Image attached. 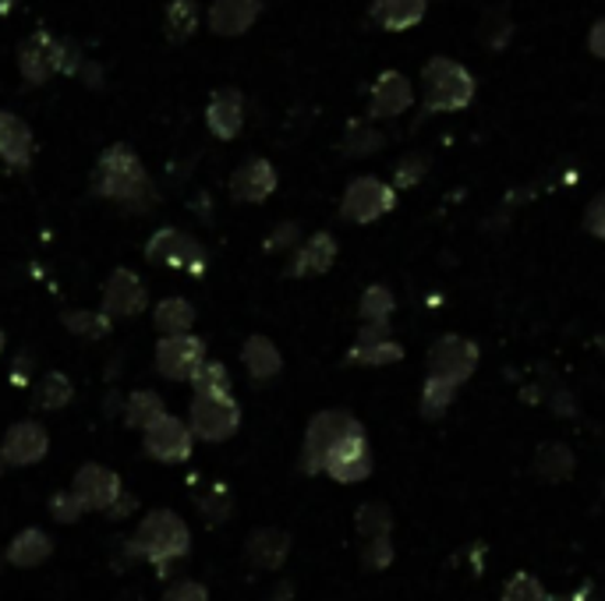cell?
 <instances>
[{
  "instance_id": "cell-1",
  "label": "cell",
  "mask_w": 605,
  "mask_h": 601,
  "mask_svg": "<svg viewBox=\"0 0 605 601\" xmlns=\"http://www.w3.org/2000/svg\"><path fill=\"white\" fill-rule=\"evenodd\" d=\"M92 192L121 203L128 209H152L157 206V188L146 174V163L138 160V152L132 146H111L100 152L96 174H92Z\"/></svg>"
},
{
  "instance_id": "cell-2",
  "label": "cell",
  "mask_w": 605,
  "mask_h": 601,
  "mask_svg": "<svg viewBox=\"0 0 605 601\" xmlns=\"http://www.w3.org/2000/svg\"><path fill=\"white\" fill-rule=\"evenodd\" d=\"M475 74L454 57H432L422 68V106L425 114H457L475 100Z\"/></svg>"
},
{
  "instance_id": "cell-3",
  "label": "cell",
  "mask_w": 605,
  "mask_h": 601,
  "mask_svg": "<svg viewBox=\"0 0 605 601\" xmlns=\"http://www.w3.org/2000/svg\"><path fill=\"white\" fill-rule=\"evenodd\" d=\"M192 548V534H189V523H184L178 513L170 510H152L135 531V556H142L149 563L160 566V574H170V563L189 556Z\"/></svg>"
},
{
  "instance_id": "cell-4",
  "label": "cell",
  "mask_w": 605,
  "mask_h": 601,
  "mask_svg": "<svg viewBox=\"0 0 605 601\" xmlns=\"http://www.w3.org/2000/svg\"><path fill=\"white\" fill-rule=\"evenodd\" d=\"M354 431H362V421L347 411H319L305 428V446H301V471L305 474H322L326 456Z\"/></svg>"
},
{
  "instance_id": "cell-5",
  "label": "cell",
  "mask_w": 605,
  "mask_h": 601,
  "mask_svg": "<svg viewBox=\"0 0 605 601\" xmlns=\"http://www.w3.org/2000/svg\"><path fill=\"white\" fill-rule=\"evenodd\" d=\"M65 68V39L54 36L50 28H33L19 43V71L25 85H46Z\"/></svg>"
},
{
  "instance_id": "cell-6",
  "label": "cell",
  "mask_w": 605,
  "mask_h": 601,
  "mask_svg": "<svg viewBox=\"0 0 605 601\" xmlns=\"http://www.w3.org/2000/svg\"><path fill=\"white\" fill-rule=\"evenodd\" d=\"M397 206V188L372 174H362L347 184L344 198H340V216L347 223H376Z\"/></svg>"
},
{
  "instance_id": "cell-7",
  "label": "cell",
  "mask_w": 605,
  "mask_h": 601,
  "mask_svg": "<svg viewBox=\"0 0 605 601\" xmlns=\"http://www.w3.org/2000/svg\"><path fill=\"white\" fill-rule=\"evenodd\" d=\"M478 358H482V350H478L475 340L457 336V333H443L440 340H432L429 347V375L464 386V382L475 375Z\"/></svg>"
},
{
  "instance_id": "cell-8",
  "label": "cell",
  "mask_w": 605,
  "mask_h": 601,
  "mask_svg": "<svg viewBox=\"0 0 605 601\" xmlns=\"http://www.w3.org/2000/svg\"><path fill=\"white\" fill-rule=\"evenodd\" d=\"M189 428L202 442H224L241 428V407L235 396H195L189 407Z\"/></svg>"
},
{
  "instance_id": "cell-9",
  "label": "cell",
  "mask_w": 605,
  "mask_h": 601,
  "mask_svg": "<svg viewBox=\"0 0 605 601\" xmlns=\"http://www.w3.org/2000/svg\"><path fill=\"white\" fill-rule=\"evenodd\" d=\"M146 258L152 262V266H170V269H192V273H198L202 266H206V249H202L195 238L184 234V230L163 227V230H157V234L149 238Z\"/></svg>"
},
{
  "instance_id": "cell-10",
  "label": "cell",
  "mask_w": 605,
  "mask_h": 601,
  "mask_svg": "<svg viewBox=\"0 0 605 601\" xmlns=\"http://www.w3.org/2000/svg\"><path fill=\"white\" fill-rule=\"evenodd\" d=\"M142 446L152 460H160V464H184V460L192 456V446H195V436L192 428L184 425L174 414H163L157 425H149L142 431Z\"/></svg>"
},
{
  "instance_id": "cell-11",
  "label": "cell",
  "mask_w": 605,
  "mask_h": 601,
  "mask_svg": "<svg viewBox=\"0 0 605 601\" xmlns=\"http://www.w3.org/2000/svg\"><path fill=\"white\" fill-rule=\"evenodd\" d=\"M206 365V344L198 336L184 333V336H163L157 344V372L170 382H181L198 372Z\"/></svg>"
},
{
  "instance_id": "cell-12",
  "label": "cell",
  "mask_w": 605,
  "mask_h": 601,
  "mask_svg": "<svg viewBox=\"0 0 605 601\" xmlns=\"http://www.w3.org/2000/svg\"><path fill=\"white\" fill-rule=\"evenodd\" d=\"M414 103V92L408 74L397 68H386L376 74V82L368 89V120H393Z\"/></svg>"
},
{
  "instance_id": "cell-13",
  "label": "cell",
  "mask_w": 605,
  "mask_h": 601,
  "mask_svg": "<svg viewBox=\"0 0 605 601\" xmlns=\"http://www.w3.org/2000/svg\"><path fill=\"white\" fill-rule=\"evenodd\" d=\"M322 474H330L333 482H340V485L365 482V477L372 474V446L365 439V428L354 431L351 439H344L330 456H326Z\"/></svg>"
},
{
  "instance_id": "cell-14",
  "label": "cell",
  "mask_w": 605,
  "mask_h": 601,
  "mask_svg": "<svg viewBox=\"0 0 605 601\" xmlns=\"http://www.w3.org/2000/svg\"><path fill=\"white\" fill-rule=\"evenodd\" d=\"M50 450V436L39 421H19L8 428L4 446H0V460L11 467H33Z\"/></svg>"
},
{
  "instance_id": "cell-15",
  "label": "cell",
  "mask_w": 605,
  "mask_h": 601,
  "mask_svg": "<svg viewBox=\"0 0 605 601\" xmlns=\"http://www.w3.org/2000/svg\"><path fill=\"white\" fill-rule=\"evenodd\" d=\"M149 290L132 269H117L103 287V315L106 319H135L146 308Z\"/></svg>"
},
{
  "instance_id": "cell-16",
  "label": "cell",
  "mask_w": 605,
  "mask_h": 601,
  "mask_svg": "<svg viewBox=\"0 0 605 601\" xmlns=\"http://www.w3.org/2000/svg\"><path fill=\"white\" fill-rule=\"evenodd\" d=\"M276 166L262 157H252L244 160L235 174H230V195H235V203H248V206H259L266 203V198L276 192Z\"/></svg>"
},
{
  "instance_id": "cell-17",
  "label": "cell",
  "mask_w": 605,
  "mask_h": 601,
  "mask_svg": "<svg viewBox=\"0 0 605 601\" xmlns=\"http://www.w3.org/2000/svg\"><path fill=\"white\" fill-rule=\"evenodd\" d=\"M206 128L220 138V142H230L238 138L244 128V92L235 85L216 89L209 103H206Z\"/></svg>"
},
{
  "instance_id": "cell-18",
  "label": "cell",
  "mask_w": 605,
  "mask_h": 601,
  "mask_svg": "<svg viewBox=\"0 0 605 601\" xmlns=\"http://www.w3.org/2000/svg\"><path fill=\"white\" fill-rule=\"evenodd\" d=\"M262 8H266L262 0H213L206 11V25L216 36L235 39V36H244L259 22Z\"/></svg>"
},
{
  "instance_id": "cell-19",
  "label": "cell",
  "mask_w": 605,
  "mask_h": 601,
  "mask_svg": "<svg viewBox=\"0 0 605 601\" xmlns=\"http://www.w3.org/2000/svg\"><path fill=\"white\" fill-rule=\"evenodd\" d=\"M71 492L82 499L85 510H111V506L121 499V477L100 464H85L79 474H75Z\"/></svg>"
},
{
  "instance_id": "cell-20",
  "label": "cell",
  "mask_w": 605,
  "mask_h": 601,
  "mask_svg": "<svg viewBox=\"0 0 605 601\" xmlns=\"http://www.w3.org/2000/svg\"><path fill=\"white\" fill-rule=\"evenodd\" d=\"M33 152H36L33 128H28L19 114L0 111V160L14 166V171H25V166L33 163Z\"/></svg>"
},
{
  "instance_id": "cell-21",
  "label": "cell",
  "mask_w": 605,
  "mask_h": 601,
  "mask_svg": "<svg viewBox=\"0 0 605 601\" xmlns=\"http://www.w3.org/2000/svg\"><path fill=\"white\" fill-rule=\"evenodd\" d=\"M429 0H372L368 19L386 33H408L425 19Z\"/></svg>"
},
{
  "instance_id": "cell-22",
  "label": "cell",
  "mask_w": 605,
  "mask_h": 601,
  "mask_svg": "<svg viewBox=\"0 0 605 601\" xmlns=\"http://www.w3.org/2000/svg\"><path fill=\"white\" fill-rule=\"evenodd\" d=\"M287 552H290V538L281 528H259L244 542V556L255 569H281L287 563Z\"/></svg>"
},
{
  "instance_id": "cell-23",
  "label": "cell",
  "mask_w": 605,
  "mask_h": 601,
  "mask_svg": "<svg viewBox=\"0 0 605 601\" xmlns=\"http://www.w3.org/2000/svg\"><path fill=\"white\" fill-rule=\"evenodd\" d=\"M336 262V241L333 234H326V230H319V234H312L298 252H294L287 273L290 276H319L326 273Z\"/></svg>"
},
{
  "instance_id": "cell-24",
  "label": "cell",
  "mask_w": 605,
  "mask_h": 601,
  "mask_svg": "<svg viewBox=\"0 0 605 601\" xmlns=\"http://www.w3.org/2000/svg\"><path fill=\"white\" fill-rule=\"evenodd\" d=\"M241 361L255 382H270V379L281 375V368H284L281 350H276L270 336H248L244 347H241Z\"/></svg>"
},
{
  "instance_id": "cell-25",
  "label": "cell",
  "mask_w": 605,
  "mask_h": 601,
  "mask_svg": "<svg viewBox=\"0 0 605 601\" xmlns=\"http://www.w3.org/2000/svg\"><path fill=\"white\" fill-rule=\"evenodd\" d=\"M50 552H54V542L46 538V531L28 528L22 534H14V542L8 545V563L28 569V566H39L50 559Z\"/></svg>"
},
{
  "instance_id": "cell-26",
  "label": "cell",
  "mask_w": 605,
  "mask_h": 601,
  "mask_svg": "<svg viewBox=\"0 0 605 601\" xmlns=\"http://www.w3.org/2000/svg\"><path fill=\"white\" fill-rule=\"evenodd\" d=\"M198 22H202L198 0H170L163 11V33L170 43H189L195 36Z\"/></svg>"
},
{
  "instance_id": "cell-27",
  "label": "cell",
  "mask_w": 605,
  "mask_h": 601,
  "mask_svg": "<svg viewBox=\"0 0 605 601\" xmlns=\"http://www.w3.org/2000/svg\"><path fill=\"white\" fill-rule=\"evenodd\" d=\"M535 471L546 482H567L573 474V453L567 442H541L535 453Z\"/></svg>"
},
{
  "instance_id": "cell-28",
  "label": "cell",
  "mask_w": 605,
  "mask_h": 601,
  "mask_svg": "<svg viewBox=\"0 0 605 601\" xmlns=\"http://www.w3.org/2000/svg\"><path fill=\"white\" fill-rule=\"evenodd\" d=\"M192 322H195V308L184 298H167L157 304V312H152V326L163 336H184L192 330Z\"/></svg>"
},
{
  "instance_id": "cell-29",
  "label": "cell",
  "mask_w": 605,
  "mask_h": 601,
  "mask_svg": "<svg viewBox=\"0 0 605 601\" xmlns=\"http://www.w3.org/2000/svg\"><path fill=\"white\" fill-rule=\"evenodd\" d=\"M383 146H386V135L372 125V120H351L340 149H344V157L362 160V157H372V152H379Z\"/></svg>"
},
{
  "instance_id": "cell-30",
  "label": "cell",
  "mask_w": 605,
  "mask_h": 601,
  "mask_svg": "<svg viewBox=\"0 0 605 601\" xmlns=\"http://www.w3.org/2000/svg\"><path fill=\"white\" fill-rule=\"evenodd\" d=\"M163 400L160 393H152V390H138L128 396V404H124V421H128V428H149V425H157L163 418Z\"/></svg>"
},
{
  "instance_id": "cell-31",
  "label": "cell",
  "mask_w": 605,
  "mask_h": 601,
  "mask_svg": "<svg viewBox=\"0 0 605 601\" xmlns=\"http://www.w3.org/2000/svg\"><path fill=\"white\" fill-rule=\"evenodd\" d=\"M510 36H514V19L506 14V8H489L478 22V39L486 50H506Z\"/></svg>"
},
{
  "instance_id": "cell-32",
  "label": "cell",
  "mask_w": 605,
  "mask_h": 601,
  "mask_svg": "<svg viewBox=\"0 0 605 601\" xmlns=\"http://www.w3.org/2000/svg\"><path fill=\"white\" fill-rule=\"evenodd\" d=\"M354 528L365 538V542H376V538H390L393 531V513L386 502H365L358 506V517H354Z\"/></svg>"
},
{
  "instance_id": "cell-33",
  "label": "cell",
  "mask_w": 605,
  "mask_h": 601,
  "mask_svg": "<svg viewBox=\"0 0 605 601\" xmlns=\"http://www.w3.org/2000/svg\"><path fill=\"white\" fill-rule=\"evenodd\" d=\"M403 358V347L393 340H379V344H354L347 350V365H368V368H383V365H397Z\"/></svg>"
},
{
  "instance_id": "cell-34",
  "label": "cell",
  "mask_w": 605,
  "mask_h": 601,
  "mask_svg": "<svg viewBox=\"0 0 605 601\" xmlns=\"http://www.w3.org/2000/svg\"><path fill=\"white\" fill-rule=\"evenodd\" d=\"M457 390H460V386H454V382L429 375L425 386H422V418H425V421L443 418V414L449 411V404H454Z\"/></svg>"
},
{
  "instance_id": "cell-35",
  "label": "cell",
  "mask_w": 605,
  "mask_h": 601,
  "mask_svg": "<svg viewBox=\"0 0 605 601\" xmlns=\"http://www.w3.org/2000/svg\"><path fill=\"white\" fill-rule=\"evenodd\" d=\"M71 396H75L71 379L60 375V372H50V375L39 379V386H36V393H33V404H36L39 411H60V407H68Z\"/></svg>"
},
{
  "instance_id": "cell-36",
  "label": "cell",
  "mask_w": 605,
  "mask_h": 601,
  "mask_svg": "<svg viewBox=\"0 0 605 601\" xmlns=\"http://www.w3.org/2000/svg\"><path fill=\"white\" fill-rule=\"evenodd\" d=\"M393 308H397L393 290L383 287V284H372V287H365V294L358 301V315H362V322H390Z\"/></svg>"
},
{
  "instance_id": "cell-37",
  "label": "cell",
  "mask_w": 605,
  "mask_h": 601,
  "mask_svg": "<svg viewBox=\"0 0 605 601\" xmlns=\"http://www.w3.org/2000/svg\"><path fill=\"white\" fill-rule=\"evenodd\" d=\"M195 396H230V372L220 361H206L192 375Z\"/></svg>"
},
{
  "instance_id": "cell-38",
  "label": "cell",
  "mask_w": 605,
  "mask_h": 601,
  "mask_svg": "<svg viewBox=\"0 0 605 601\" xmlns=\"http://www.w3.org/2000/svg\"><path fill=\"white\" fill-rule=\"evenodd\" d=\"M500 601H549V591L541 588L538 577H532V574H514V577L506 580Z\"/></svg>"
},
{
  "instance_id": "cell-39",
  "label": "cell",
  "mask_w": 605,
  "mask_h": 601,
  "mask_svg": "<svg viewBox=\"0 0 605 601\" xmlns=\"http://www.w3.org/2000/svg\"><path fill=\"white\" fill-rule=\"evenodd\" d=\"M425 174H429V160L422 157V152H411V157H403L393 166V188H414Z\"/></svg>"
},
{
  "instance_id": "cell-40",
  "label": "cell",
  "mask_w": 605,
  "mask_h": 601,
  "mask_svg": "<svg viewBox=\"0 0 605 601\" xmlns=\"http://www.w3.org/2000/svg\"><path fill=\"white\" fill-rule=\"evenodd\" d=\"M65 326L82 336H103L111 333V319L103 312H65Z\"/></svg>"
},
{
  "instance_id": "cell-41",
  "label": "cell",
  "mask_w": 605,
  "mask_h": 601,
  "mask_svg": "<svg viewBox=\"0 0 605 601\" xmlns=\"http://www.w3.org/2000/svg\"><path fill=\"white\" fill-rule=\"evenodd\" d=\"M362 566L379 574V569H390L393 566V542L390 538H376V542H365L362 548Z\"/></svg>"
},
{
  "instance_id": "cell-42",
  "label": "cell",
  "mask_w": 605,
  "mask_h": 601,
  "mask_svg": "<svg viewBox=\"0 0 605 601\" xmlns=\"http://www.w3.org/2000/svg\"><path fill=\"white\" fill-rule=\"evenodd\" d=\"M50 513L60 523H75L85 513V506H82L79 496H75V492H54V496H50Z\"/></svg>"
},
{
  "instance_id": "cell-43",
  "label": "cell",
  "mask_w": 605,
  "mask_h": 601,
  "mask_svg": "<svg viewBox=\"0 0 605 601\" xmlns=\"http://www.w3.org/2000/svg\"><path fill=\"white\" fill-rule=\"evenodd\" d=\"M198 510L206 513L209 523H220L230 517V496L216 485V488H209V496H198Z\"/></svg>"
},
{
  "instance_id": "cell-44",
  "label": "cell",
  "mask_w": 605,
  "mask_h": 601,
  "mask_svg": "<svg viewBox=\"0 0 605 601\" xmlns=\"http://www.w3.org/2000/svg\"><path fill=\"white\" fill-rule=\"evenodd\" d=\"M584 230L592 238L605 241V192L595 195L592 203H587V209H584Z\"/></svg>"
},
{
  "instance_id": "cell-45",
  "label": "cell",
  "mask_w": 605,
  "mask_h": 601,
  "mask_svg": "<svg viewBox=\"0 0 605 601\" xmlns=\"http://www.w3.org/2000/svg\"><path fill=\"white\" fill-rule=\"evenodd\" d=\"M301 238V227L298 223H281L273 230V234L266 238V252H284V249H294Z\"/></svg>"
},
{
  "instance_id": "cell-46",
  "label": "cell",
  "mask_w": 605,
  "mask_h": 601,
  "mask_svg": "<svg viewBox=\"0 0 605 601\" xmlns=\"http://www.w3.org/2000/svg\"><path fill=\"white\" fill-rule=\"evenodd\" d=\"M163 601H209V591L195 580H181L163 594Z\"/></svg>"
},
{
  "instance_id": "cell-47",
  "label": "cell",
  "mask_w": 605,
  "mask_h": 601,
  "mask_svg": "<svg viewBox=\"0 0 605 601\" xmlns=\"http://www.w3.org/2000/svg\"><path fill=\"white\" fill-rule=\"evenodd\" d=\"M379 340H390V322H365L354 344H379Z\"/></svg>"
},
{
  "instance_id": "cell-48",
  "label": "cell",
  "mask_w": 605,
  "mask_h": 601,
  "mask_svg": "<svg viewBox=\"0 0 605 601\" xmlns=\"http://www.w3.org/2000/svg\"><path fill=\"white\" fill-rule=\"evenodd\" d=\"M587 50L605 60V19H595V25L587 28Z\"/></svg>"
},
{
  "instance_id": "cell-49",
  "label": "cell",
  "mask_w": 605,
  "mask_h": 601,
  "mask_svg": "<svg viewBox=\"0 0 605 601\" xmlns=\"http://www.w3.org/2000/svg\"><path fill=\"white\" fill-rule=\"evenodd\" d=\"M135 510V499L128 496V492H121V499L111 506V510H106V517H114V520H121V517H128Z\"/></svg>"
},
{
  "instance_id": "cell-50",
  "label": "cell",
  "mask_w": 605,
  "mask_h": 601,
  "mask_svg": "<svg viewBox=\"0 0 605 601\" xmlns=\"http://www.w3.org/2000/svg\"><path fill=\"white\" fill-rule=\"evenodd\" d=\"M82 79H85L92 89H100V85H103V68L96 65V60H85V65H82Z\"/></svg>"
},
{
  "instance_id": "cell-51",
  "label": "cell",
  "mask_w": 605,
  "mask_h": 601,
  "mask_svg": "<svg viewBox=\"0 0 605 601\" xmlns=\"http://www.w3.org/2000/svg\"><path fill=\"white\" fill-rule=\"evenodd\" d=\"M14 8H19V0H0V14H11Z\"/></svg>"
},
{
  "instance_id": "cell-52",
  "label": "cell",
  "mask_w": 605,
  "mask_h": 601,
  "mask_svg": "<svg viewBox=\"0 0 605 601\" xmlns=\"http://www.w3.org/2000/svg\"><path fill=\"white\" fill-rule=\"evenodd\" d=\"M549 601H578V598H570V594H560V598H549Z\"/></svg>"
},
{
  "instance_id": "cell-53",
  "label": "cell",
  "mask_w": 605,
  "mask_h": 601,
  "mask_svg": "<svg viewBox=\"0 0 605 601\" xmlns=\"http://www.w3.org/2000/svg\"><path fill=\"white\" fill-rule=\"evenodd\" d=\"M0 354H4V333H0Z\"/></svg>"
},
{
  "instance_id": "cell-54",
  "label": "cell",
  "mask_w": 605,
  "mask_h": 601,
  "mask_svg": "<svg viewBox=\"0 0 605 601\" xmlns=\"http://www.w3.org/2000/svg\"><path fill=\"white\" fill-rule=\"evenodd\" d=\"M598 347H602V354H605V336H602V340H598Z\"/></svg>"
}]
</instances>
